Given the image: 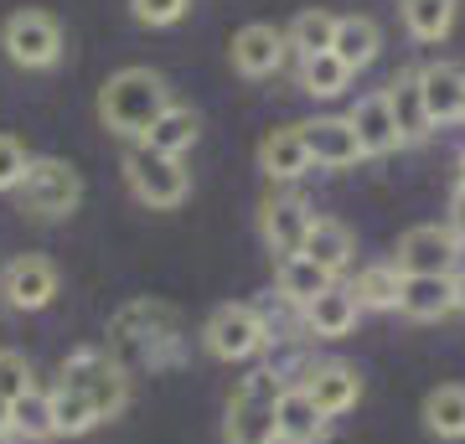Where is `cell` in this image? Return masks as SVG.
<instances>
[{
	"label": "cell",
	"instance_id": "obj_1",
	"mask_svg": "<svg viewBox=\"0 0 465 444\" xmlns=\"http://www.w3.org/2000/svg\"><path fill=\"white\" fill-rule=\"evenodd\" d=\"M176 346H182V315L161 305V300H134L114 315L109 326V357H114L124 372H140V367H166L176 362Z\"/></svg>",
	"mask_w": 465,
	"mask_h": 444
},
{
	"label": "cell",
	"instance_id": "obj_2",
	"mask_svg": "<svg viewBox=\"0 0 465 444\" xmlns=\"http://www.w3.org/2000/svg\"><path fill=\"white\" fill-rule=\"evenodd\" d=\"M166 109H171V88L150 67H119L114 78H104V88H99L104 130L124 134V140H145L150 124L166 114Z\"/></svg>",
	"mask_w": 465,
	"mask_h": 444
},
{
	"label": "cell",
	"instance_id": "obj_3",
	"mask_svg": "<svg viewBox=\"0 0 465 444\" xmlns=\"http://www.w3.org/2000/svg\"><path fill=\"white\" fill-rule=\"evenodd\" d=\"M280 393L284 382L269 367H253L249 378H238L228 398V444H280Z\"/></svg>",
	"mask_w": 465,
	"mask_h": 444
},
{
	"label": "cell",
	"instance_id": "obj_4",
	"mask_svg": "<svg viewBox=\"0 0 465 444\" xmlns=\"http://www.w3.org/2000/svg\"><path fill=\"white\" fill-rule=\"evenodd\" d=\"M57 388H73V393H88V403L99 409V424L119 419L124 403H130V372L104 351V346H78L63 362V382Z\"/></svg>",
	"mask_w": 465,
	"mask_h": 444
},
{
	"label": "cell",
	"instance_id": "obj_5",
	"mask_svg": "<svg viewBox=\"0 0 465 444\" xmlns=\"http://www.w3.org/2000/svg\"><path fill=\"white\" fill-rule=\"evenodd\" d=\"M124 182H130V192L145 202V207H155V212H171V207H182L186 192H192V176H186V165L176 161V155H161V150H150L145 140L124 150Z\"/></svg>",
	"mask_w": 465,
	"mask_h": 444
},
{
	"label": "cell",
	"instance_id": "obj_6",
	"mask_svg": "<svg viewBox=\"0 0 465 444\" xmlns=\"http://www.w3.org/2000/svg\"><path fill=\"white\" fill-rule=\"evenodd\" d=\"M78 202H84V176L67 161H57V155H32L26 182H21V212L57 222V217L78 212Z\"/></svg>",
	"mask_w": 465,
	"mask_h": 444
},
{
	"label": "cell",
	"instance_id": "obj_7",
	"mask_svg": "<svg viewBox=\"0 0 465 444\" xmlns=\"http://www.w3.org/2000/svg\"><path fill=\"white\" fill-rule=\"evenodd\" d=\"M0 47L26 73H47V67L63 63V26L47 11H16L0 26Z\"/></svg>",
	"mask_w": 465,
	"mask_h": 444
},
{
	"label": "cell",
	"instance_id": "obj_8",
	"mask_svg": "<svg viewBox=\"0 0 465 444\" xmlns=\"http://www.w3.org/2000/svg\"><path fill=\"white\" fill-rule=\"evenodd\" d=\"M202 346L217 362H249L269 346V326L253 305H217L207 315V326H202Z\"/></svg>",
	"mask_w": 465,
	"mask_h": 444
},
{
	"label": "cell",
	"instance_id": "obj_9",
	"mask_svg": "<svg viewBox=\"0 0 465 444\" xmlns=\"http://www.w3.org/2000/svg\"><path fill=\"white\" fill-rule=\"evenodd\" d=\"M0 295L11 311H47L57 300V263L42 253H21L5 274H0Z\"/></svg>",
	"mask_w": 465,
	"mask_h": 444
},
{
	"label": "cell",
	"instance_id": "obj_10",
	"mask_svg": "<svg viewBox=\"0 0 465 444\" xmlns=\"http://www.w3.org/2000/svg\"><path fill=\"white\" fill-rule=\"evenodd\" d=\"M460 259V238L440 222L409 228L399 238V274H450Z\"/></svg>",
	"mask_w": 465,
	"mask_h": 444
},
{
	"label": "cell",
	"instance_id": "obj_11",
	"mask_svg": "<svg viewBox=\"0 0 465 444\" xmlns=\"http://www.w3.org/2000/svg\"><path fill=\"white\" fill-rule=\"evenodd\" d=\"M311 228H316V212L300 197H269L264 207H259V232H264V243L274 248L280 259L300 253L305 238H311Z\"/></svg>",
	"mask_w": 465,
	"mask_h": 444
},
{
	"label": "cell",
	"instance_id": "obj_12",
	"mask_svg": "<svg viewBox=\"0 0 465 444\" xmlns=\"http://www.w3.org/2000/svg\"><path fill=\"white\" fill-rule=\"evenodd\" d=\"M300 140L311 150V165H326V171H347L362 161V140L351 130V119H311V124H300Z\"/></svg>",
	"mask_w": 465,
	"mask_h": 444
},
{
	"label": "cell",
	"instance_id": "obj_13",
	"mask_svg": "<svg viewBox=\"0 0 465 444\" xmlns=\"http://www.w3.org/2000/svg\"><path fill=\"white\" fill-rule=\"evenodd\" d=\"M300 388L316 398V409L326 413V419H341V413L357 409V398H362V378H357V367H347V362H316V367H305Z\"/></svg>",
	"mask_w": 465,
	"mask_h": 444
},
{
	"label": "cell",
	"instance_id": "obj_14",
	"mask_svg": "<svg viewBox=\"0 0 465 444\" xmlns=\"http://www.w3.org/2000/svg\"><path fill=\"white\" fill-rule=\"evenodd\" d=\"M284 52H290V42H284V32L269 26V21H249L243 32L232 36V67H238L243 78H269V73H280Z\"/></svg>",
	"mask_w": 465,
	"mask_h": 444
},
{
	"label": "cell",
	"instance_id": "obj_15",
	"mask_svg": "<svg viewBox=\"0 0 465 444\" xmlns=\"http://www.w3.org/2000/svg\"><path fill=\"white\" fill-rule=\"evenodd\" d=\"M419 94H424V109H430L434 130L465 119V73L455 63H424L419 67Z\"/></svg>",
	"mask_w": 465,
	"mask_h": 444
},
{
	"label": "cell",
	"instance_id": "obj_16",
	"mask_svg": "<svg viewBox=\"0 0 465 444\" xmlns=\"http://www.w3.org/2000/svg\"><path fill=\"white\" fill-rule=\"evenodd\" d=\"M357 315H362L357 295H351L347 284H331V290H321V295L305 305V331H311L316 341H341V336L357 331Z\"/></svg>",
	"mask_w": 465,
	"mask_h": 444
},
{
	"label": "cell",
	"instance_id": "obj_17",
	"mask_svg": "<svg viewBox=\"0 0 465 444\" xmlns=\"http://www.w3.org/2000/svg\"><path fill=\"white\" fill-rule=\"evenodd\" d=\"M399 311L409 321H445L455 311V284H450V274H403Z\"/></svg>",
	"mask_w": 465,
	"mask_h": 444
},
{
	"label": "cell",
	"instance_id": "obj_18",
	"mask_svg": "<svg viewBox=\"0 0 465 444\" xmlns=\"http://www.w3.org/2000/svg\"><path fill=\"white\" fill-rule=\"evenodd\" d=\"M259 171L269 182H295L311 171V150L300 140V124H284V130H269L259 140Z\"/></svg>",
	"mask_w": 465,
	"mask_h": 444
},
{
	"label": "cell",
	"instance_id": "obj_19",
	"mask_svg": "<svg viewBox=\"0 0 465 444\" xmlns=\"http://www.w3.org/2000/svg\"><path fill=\"white\" fill-rule=\"evenodd\" d=\"M326 413L316 409V398L305 393L300 382H290L280 393V444H316L326 434Z\"/></svg>",
	"mask_w": 465,
	"mask_h": 444
},
{
	"label": "cell",
	"instance_id": "obj_20",
	"mask_svg": "<svg viewBox=\"0 0 465 444\" xmlns=\"http://www.w3.org/2000/svg\"><path fill=\"white\" fill-rule=\"evenodd\" d=\"M351 130L362 140V155H388V150H399V124H393V109H388V94H367L357 109H351Z\"/></svg>",
	"mask_w": 465,
	"mask_h": 444
},
{
	"label": "cell",
	"instance_id": "obj_21",
	"mask_svg": "<svg viewBox=\"0 0 465 444\" xmlns=\"http://www.w3.org/2000/svg\"><path fill=\"white\" fill-rule=\"evenodd\" d=\"M388 109H393V124H399L403 145L430 140L434 119H430V109H424V94H419V73H403V78L388 88Z\"/></svg>",
	"mask_w": 465,
	"mask_h": 444
},
{
	"label": "cell",
	"instance_id": "obj_22",
	"mask_svg": "<svg viewBox=\"0 0 465 444\" xmlns=\"http://www.w3.org/2000/svg\"><path fill=\"white\" fill-rule=\"evenodd\" d=\"M305 259L316 263V269H326V274H341L351 263V253H357V243H351V228L347 222H336V217H316V228H311V238H305V248H300Z\"/></svg>",
	"mask_w": 465,
	"mask_h": 444
},
{
	"label": "cell",
	"instance_id": "obj_23",
	"mask_svg": "<svg viewBox=\"0 0 465 444\" xmlns=\"http://www.w3.org/2000/svg\"><path fill=\"white\" fill-rule=\"evenodd\" d=\"M378 47H382V32H378V21H372V16H336L331 52L351 67V73L372 63V57H378Z\"/></svg>",
	"mask_w": 465,
	"mask_h": 444
},
{
	"label": "cell",
	"instance_id": "obj_24",
	"mask_svg": "<svg viewBox=\"0 0 465 444\" xmlns=\"http://www.w3.org/2000/svg\"><path fill=\"white\" fill-rule=\"evenodd\" d=\"M274 284H280V295L290 300V305H311V300L321 295V290H331V274L326 269H316V263L305 259V253H290V259H280V274H274Z\"/></svg>",
	"mask_w": 465,
	"mask_h": 444
},
{
	"label": "cell",
	"instance_id": "obj_25",
	"mask_svg": "<svg viewBox=\"0 0 465 444\" xmlns=\"http://www.w3.org/2000/svg\"><path fill=\"white\" fill-rule=\"evenodd\" d=\"M197 134H202V119L192 114V109H182V104H171L166 114L150 124L145 145H150V150H161V155H176V161H182L186 150L197 145Z\"/></svg>",
	"mask_w": 465,
	"mask_h": 444
},
{
	"label": "cell",
	"instance_id": "obj_26",
	"mask_svg": "<svg viewBox=\"0 0 465 444\" xmlns=\"http://www.w3.org/2000/svg\"><path fill=\"white\" fill-rule=\"evenodd\" d=\"M362 311H399V290H403V274L399 263H367L362 274L347 284Z\"/></svg>",
	"mask_w": 465,
	"mask_h": 444
},
{
	"label": "cell",
	"instance_id": "obj_27",
	"mask_svg": "<svg viewBox=\"0 0 465 444\" xmlns=\"http://www.w3.org/2000/svg\"><path fill=\"white\" fill-rule=\"evenodd\" d=\"M424 429L440 434V439H465V388L460 382H445L424 398Z\"/></svg>",
	"mask_w": 465,
	"mask_h": 444
},
{
	"label": "cell",
	"instance_id": "obj_28",
	"mask_svg": "<svg viewBox=\"0 0 465 444\" xmlns=\"http://www.w3.org/2000/svg\"><path fill=\"white\" fill-rule=\"evenodd\" d=\"M351 83V67L336 57V52H316V57H300V88L311 99H336Z\"/></svg>",
	"mask_w": 465,
	"mask_h": 444
},
{
	"label": "cell",
	"instance_id": "obj_29",
	"mask_svg": "<svg viewBox=\"0 0 465 444\" xmlns=\"http://www.w3.org/2000/svg\"><path fill=\"white\" fill-rule=\"evenodd\" d=\"M284 42H290V47H295L300 57L331 52V42H336V16H331V11H300V16L290 21Z\"/></svg>",
	"mask_w": 465,
	"mask_h": 444
},
{
	"label": "cell",
	"instance_id": "obj_30",
	"mask_svg": "<svg viewBox=\"0 0 465 444\" xmlns=\"http://www.w3.org/2000/svg\"><path fill=\"white\" fill-rule=\"evenodd\" d=\"M403 21L419 42H445L455 26V0H403Z\"/></svg>",
	"mask_w": 465,
	"mask_h": 444
},
{
	"label": "cell",
	"instance_id": "obj_31",
	"mask_svg": "<svg viewBox=\"0 0 465 444\" xmlns=\"http://www.w3.org/2000/svg\"><path fill=\"white\" fill-rule=\"evenodd\" d=\"M11 434L16 439H52L57 424H52V393H26L11 403Z\"/></svg>",
	"mask_w": 465,
	"mask_h": 444
},
{
	"label": "cell",
	"instance_id": "obj_32",
	"mask_svg": "<svg viewBox=\"0 0 465 444\" xmlns=\"http://www.w3.org/2000/svg\"><path fill=\"white\" fill-rule=\"evenodd\" d=\"M52 424H57V434L78 439V434H88V429H99V409L88 403V393L57 388V393H52Z\"/></svg>",
	"mask_w": 465,
	"mask_h": 444
},
{
	"label": "cell",
	"instance_id": "obj_33",
	"mask_svg": "<svg viewBox=\"0 0 465 444\" xmlns=\"http://www.w3.org/2000/svg\"><path fill=\"white\" fill-rule=\"evenodd\" d=\"M32 393V362H26V351H16V346H5L0 351V398H26Z\"/></svg>",
	"mask_w": 465,
	"mask_h": 444
},
{
	"label": "cell",
	"instance_id": "obj_34",
	"mask_svg": "<svg viewBox=\"0 0 465 444\" xmlns=\"http://www.w3.org/2000/svg\"><path fill=\"white\" fill-rule=\"evenodd\" d=\"M26 165H32L26 145H21L16 134H0V192H21V182H26Z\"/></svg>",
	"mask_w": 465,
	"mask_h": 444
},
{
	"label": "cell",
	"instance_id": "obj_35",
	"mask_svg": "<svg viewBox=\"0 0 465 444\" xmlns=\"http://www.w3.org/2000/svg\"><path fill=\"white\" fill-rule=\"evenodd\" d=\"M130 11L140 26H176L192 11V0H130Z\"/></svg>",
	"mask_w": 465,
	"mask_h": 444
},
{
	"label": "cell",
	"instance_id": "obj_36",
	"mask_svg": "<svg viewBox=\"0 0 465 444\" xmlns=\"http://www.w3.org/2000/svg\"><path fill=\"white\" fill-rule=\"evenodd\" d=\"M450 232L465 243V192H455V202H450Z\"/></svg>",
	"mask_w": 465,
	"mask_h": 444
},
{
	"label": "cell",
	"instance_id": "obj_37",
	"mask_svg": "<svg viewBox=\"0 0 465 444\" xmlns=\"http://www.w3.org/2000/svg\"><path fill=\"white\" fill-rule=\"evenodd\" d=\"M450 284H455V311L465 315V269H460V274H450Z\"/></svg>",
	"mask_w": 465,
	"mask_h": 444
},
{
	"label": "cell",
	"instance_id": "obj_38",
	"mask_svg": "<svg viewBox=\"0 0 465 444\" xmlns=\"http://www.w3.org/2000/svg\"><path fill=\"white\" fill-rule=\"evenodd\" d=\"M0 429H11V398H0Z\"/></svg>",
	"mask_w": 465,
	"mask_h": 444
},
{
	"label": "cell",
	"instance_id": "obj_39",
	"mask_svg": "<svg viewBox=\"0 0 465 444\" xmlns=\"http://www.w3.org/2000/svg\"><path fill=\"white\" fill-rule=\"evenodd\" d=\"M0 444H16V434H11V429H0Z\"/></svg>",
	"mask_w": 465,
	"mask_h": 444
},
{
	"label": "cell",
	"instance_id": "obj_40",
	"mask_svg": "<svg viewBox=\"0 0 465 444\" xmlns=\"http://www.w3.org/2000/svg\"><path fill=\"white\" fill-rule=\"evenodd\" d=\"M460 192H465V161H460Z\"/></svg>",
	"mask_w": 465,
	"mask_h": 444
}]
</instances>
